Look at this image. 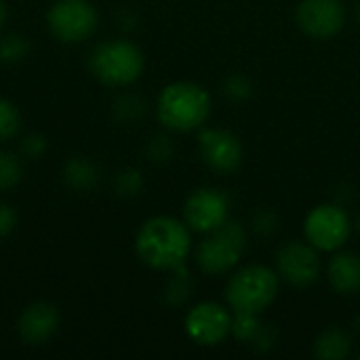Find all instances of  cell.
<instances>
[{
	"label": "cell",
	"mask_w": 360,
	"mask_h": 360,
	"mask_svg": "<svg viewBox=\"0 0 360 360\" xmlns=\"http://www.w3.org/2000/svg\"><path fill=\"white\" fill-rule=\"evenodd\" d=\"M68 179L78 186V188H86L95 181V171L93 167H89L86 162H80V160H74L70 162L68 167Z\"/></svg>",
	"instance_id": "ffe728a7"
},
{
	"label": "cell",
	"mask_w": 360,
	"mask_h": 360,
	"mask_svg": "<svg viewBox=\"0 0 360 360\" xmlns=\"http://www.w3.org/2000/svg\"><path fill=\"white\" fill-rule=\"evenodd\" d=\"M139 259L154 270H175L186 264L192 251V230L175 217L148 219L135 238Z\"/></svg>",
	"instance_id": "6da1fadb"
},
{
	"label": "cell",
	"mask_w": 360,
	"mask_h": 360,
	"mask_svg": "<svg viewBox=\"0 0 360 360\" xmlns=\"http://www.w3.org/2000/svg\"><path fill=\"white\" fill-rule=\"evenodd\" d=\"M4 21H6V6H4V2L0 0V27L4 25Z\"/></svg>",
	"instance_id": "d4e9b609"
},
{
	"label": "cell",
	"mask_w": 360,
	"mask_h": 360,
	"mask_svg": "<svg viewBox=\"0 0 360 360\" xmlns=\"http://www.w3.org/2000/svg\"><path fill=\"white\" fill-rule=\"evenodd\" d=\"M184 327L194 344L219 346L232 331V310L217 302H200L188 310Z\"/></svg>",
	"instance_id": "ba28073f"
},
{
	"label": "cell",
	"mask_w": 360,
	"mask_h": 360,
	"mask_svg": "<svg viewBox=\"0 0 360 360\" xmlns=\"http://www.w3.org/2000/svg\"><path fill=\"white\" fill-rule=\"evenodd\" d=\"M356 329H359V331H360V316H359V319H356Z\"/></svg>",
	"instance_id": "4316f807"
},
{
	"label": "cell",
	"mask_w": 360,
	"mask_h": 360,
	"mask_svg": "<svg viewBox=\"0 0 360 360\" xmlns=\"http://www.w3.org/2000/svg\"><path fill=\"white\" fill-rule=\"evenodd\" d=\"M359 360H360V354H359Z\"/></svg>",
	"instance_id": "f1b7e54d"
},
{
	"label": "cell",
	"mask_w": 360,
	"mask_h": 360,
	"mask_svg": "<svg viewBox=\"0 0 360 360\" xmlns=\"http://www.w3.org/2000/svg\"><path fill=\"white\" fill-rule=\"evenodd\" d=\"M23 171H21V162L13 156L0 150V190L13 188L15 184H19Z\"/></svg>",
	"instance_id": "ac0fdd59"
},
{
	"label": "cell",
	"mask_w": 360,
	"mask_h": 360,
	"mask_svg": "<svg viewBox=\"0 0 360 360\" xmlns=\"http://www.w3.org/2000/svg\"><path fill=\"white\" fill-rule=\"evenodd\" d=\"M59 327V312L53 304L38 302L25 308L19 319V335L30 346H40L53 338Z\"/></svg>",
	"instance_id": "4fadbf2b"
},
{
	"label": "cell",
	"mask_w": 360,
	"mask_h": 360,
	"mask_svg": "<svg viewBox=\"0 0 360 360\" xmlns=\"http://www.w3.org/2000/svg\"><path fill=\"white\" fill-rule=\"evenodd\" d=\"M281 291V276L274 268L264 264H249L238 268L226 283L224 297L232 312L262 314L268 310Z\"/></svg>",
	"instance_id": "3957f363"
},
{
	"label": "cell",
	"mask_w": 360,
	"mask_h": 360,
	"mask_svg": "<svg viewBox=\"0 0 360 360\" xmlns=\"http://www.w3.org/2000/svg\"><path fill=\"white\" fill-rule=\"evenodd\" d=\"M91 72L105 84L127 86L143 72V53L129 40L99 44L91 55Z\"/></svg>",
	"instance_id": "5b68a950"
},
{
	"label": "cell",
	"mask_w": 360,
	"mask_h": 360,
	"mask_svg": "<svg viewBox=\"0 0 360 360\" xmlns=\"http://www.w3.org/2000/svg\"><path fill=\"white\" fill-rule=\"evenodd\" d=\"M356 19H359V23H360V2L356 4Z\"/></svg>",
	"instance_id": "484cf974"
},
{
	"label": "cell",
	"mask_w": 360,
	"mask_h": 360,
	"mask_svg": "<svg viewBox=\"0 0 360 360\" xmlns=\"http://www.w3.org/2000/svg\"><path fill=\"white\" fill-rule=\"evenodd\" d=\"M259 314H249V312H232V331L230 335L243 344H253L257 333L262 331Z\"/></svg>",
	"instance_id": "2e32d148"
},
{
	"label": "cell",
	"mask_w": 360,
	"mask_h": 360,
	"mask_svg": "<svg viewBox=\"0 0 360 360\" xmlns=\"http://www.w3.org/2000/svg\"><path fill=\"white\" fill-rule=\"evenodd\" d=\"M19 124H21V118H19L17 108L11 101L0 99V141L15 137V133L19 131Z\"/></svg>",
	"instance_id": "e0dca14e"
},
{
	"label": "cell",
	"mask_w": 360,
	"mask_h": 360,
	"mask_svg": "<svg viewBox=\"0 0 360 360\" xmlns=\"http://www.w3.org/2000/svg\"><path fill=\"white\" fill-rule=\"evenodd\" d=\"M300 30L314 40L335 38L346 25V6L342 0H302L295 8Z\"/></svg>",
	"instance_id": "9c48e42d"
},
{
	"label": "cell",
	"mask_w": 360,
	"mask_h": 360,
	"mask_svg": "<svg viewBox=\"0 0 360 360\" xmlns=\"http://www.w3.org/2000/svg\"><path fill=\"white\" fill-rule=\"evenodd\" d=\"M139 186H141V177L137 171H127L120 175V190L124 194H135L139 190Z\"/></svg>",
	"instance_id": "cb8c5ba5"
},
{
	"label": "cell",
	"mask_w": 360,
	"mask_h": 360,
	"mask_svg": "<svg viewBox=\"0 0 360 360\" xmlns=\"http://www.w3.org/2000/svg\"><path fill=\"white\" fill-rule=\"evenodd\" d=\"M17 226V213L11 205L0 202V238L8 236Z\"/></svg>",
	"instance_id": "7402d4cb"
},
{
	"label": "cell",
	"mask_w": 360,
	"mask_h": 360,
	"mask_svg": "<svg viewBox=\"0 0 360 360\" xmlns=\"http://www.w3.org/2000/svg\"><path fill=\"white\" fill-rule=\"evenodd\" d=\"M25 49H27V46H25L23 38L11 36V38H6L4 44L0 46V55H2V59H19V57H23Z\"/></svg>",
	"instance_id": "44dd1931"
},
{
	"label": "cell",
	"mask_w": 360,
	"mask_h": 360,
	"mask_svg": "<svg viewBox=\"0 0 360 360\" xmlns=\"http://www.w3.org/2000/svg\"><path fill=\"white\" fill-rule=\"evenodd\" d=\"M352 234V219L340 205L325 202L314 207L304 219V238L321 253L344 249Z\"/></svg>",
	"instance_id": "8992f818"
},
{
	"label": "cell",
	"mask_w": 360,
	"mask_h": 360,
	"mask_svg": "<svg viewBox=\"0 0 360 360\" xmlns=\"http://www.w3.org/2000/svg\"><path fill=\"white\" fill-rule=\"evenodd\" d=\"M53 34L63 42H80L97 27V13L84 0H61L49 13Z\"/></svg>",
	"instance_id": "7c38bea8"
},
{
	"label": "cell",
	"mask_w": 360,
	"mask_h": 360,
	"mask_svg": "<svg viewBox=\"0 0 360 360\" xmlns=\"http://www.w3.org/2000/svg\"><path fill=\"white\" fill-rule=\"evenodd\" d=\"M274 270L283 283L297 289H306L314 285L323 272L321 251L314 249L306 238L289 240L278 247L274 255Z\"/></svg>",
	"instance_id": "52a82bcc"
},
{
	"label": "cell",
	"mask_w": 360,
	"mask_h": 360,
	"mask_svg": "<svg viewBox=\"0 0 360 360\" xmlns=\"http://www.w3.org/2000/svg\"><path fill=\"white\" fill-rule=\"evenodd\" d=\"M198 150L202 162L221 175L234 173L245 158V148L243 141L226 129H213V127H202L198 133Z\"/></svg>",
	"instance_id": "30bf717a"
},
{
	"label": "cell",
	"mask_w": 360,
	"mask_h": 360,
	"mask_svg": "<svg viewBox=\"0 0 360 360\" xmlns=\"http://www.w3.org/2000/svg\"><path fill=\"white\" fill-rule=\"evenodd\" d=\"M356 228L360 230V215H359V219H356Z\"/></svg>",
	"instance_id": "83f0119b"
},
{
	"label": "cell",
	"mask_w": 360,
	"mask_h": 360,
	"mask_svg": "<svg viewBox=\"0 0 360 360\" xmlns=\"http://www.w3.org/2000/svg\"><path fill=\"white\" fill-rule=\"evenodd\" d=\"M213 110L209 91L190 80H177L167 84L156 103L158 120L177 133H190L202 129Z\"/></svg>",
	"instance_id": "7a4b0ae2"
},
{
	"label": "cell",
	"mask_w": 360,
	"mask_h": 360,
	"mask_svg": "<svg viewBox=\"0 0 360 360\" xmlns=\"http://www.w3.org/2000/svg\"><path fill=\"white\" fill-rule=\"evenodd\" d=\"M230 213V200L221 190L200 188L192 192L184 205V221L192 232L209 234L217 230Z\"/></svg>",
	"instance_id": "8fae6325"
},
{
	"label": "cell",
	"mask_w": 360,
	"mask_h": 360,
	"mask_svg": "<svg viewBox=\"0 0 360 360\" xmlns=\"http://www.w3.org/2000/svg\"><path fill=\"white\" fill-rule=\"evenodd\" d=\"M224 93L232 99V101H247L253 93V86L249 82L247 76L243 74H232L226 78L224 82Z\"/></svg>",
	"instance_id": "d6986e66"
},
{
	"label": "cell",
	"mask_w": 360,
	"mask_h": 360,
	"mask_svg": "<svg viewBox=\"0 0 360 360\" xmlns=\"http://www.w3.org/2000/svg\"><path fill=\"white\" fill-rule=\"evenodd\" d=\"M255 230L257 232H264V234H272L278 226V221H276V217L272 215V213H268V211H262V213H257L255 215Z\"/></svg>",
	"instance_id": "603a6c76"
},
{
	"label": "cell",
	"mask_w": 360,
	"mask_h": 360,
	"mask_svg": "<svg viewBox=\"0 0 360 360\" xmlns=\"http://www.w3.org/2000/svg\"><path fill=\"white\" fill-rule=\"evenodd\" d=\"M327 278L333 291L354 295L360 291V255L354 251H335L327 264Z\"/></svg>",
	"instance_id": "5bb4252c"
},
{
	"label": "cell",
	"mask_w": 360,
	"mask_h": 360,
	"mask_svg": "<svg viewBox=\"0 0 360 360\" xmlns=\"http://www.w3.org/2000/svg\"><path fill=\"white\" fill-rule=\"evenodd\" d=\"M352 352V338L342 327L325 329L314 342V356L321 360H342Z\"/></svg>",
	"instance_id": "9a60e30c"
},
{
	"label": "cell",
	"mask_w": 360,
	"mask_h": 360,
	"mask_svg": "<svg viewBox=\"0 0 360 360\" xmlns=\"http://www.w3.org/2000/svg\"><path fill=\"white\" fill-rule=\"evenodd\" d=\"M247 247V230L234 221L226 219L217 230L209 232L196 249V264L200 272L209 276H219L238 266L243 251Z\"/></svg>",
	"instance_id": "277c9868"
}]
</instances>
